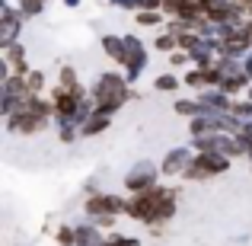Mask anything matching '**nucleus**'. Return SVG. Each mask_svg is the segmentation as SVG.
Listing matches in <instances>:
<instances>
[{"mask_svg":"<svg viewBox=\"0 0 252 246\" xmlns=\"http://www.w3.org/2000/svg\"><path fill=\"white\" fill-rule=\"evenodd\" d=\"M172 208H176V195L172 189H147L137 192L134 202H128V214L137 221H169Z\"/></svg>","mask_w":252,"mask_h":246,"instance_id":"1","label":"nucleus"},{"mask_svg":"<svg viewBox=\"0 0 252 246\" xmlns=\"http://www.w3.org/2000/svg\"><path fill=\"white\" fill-rule=\"evenodd\" d=\"M125 80L118 74H105V77H99V83H96V103H99V109L102 112H112V109H118V105L125 103Z\"/></svg>","mask_w":252,"mask_h":246,"instance_id":"2","label":"nucleus"},{"mask_svg":"<svg viewBox=\"0 0 252 246\" xmlns=\"http://www.w3.org/2000/svg\"><path fill=\"white\" fill-rule=\"evenodd\" d=\"M191 166H195V170H185L191 179H208V176H217V173L227 170V157H220V154H214V150H208V154H201Z\"/></svg>","mask_w":252,"mask_h":246,"instance_id":"3","label":"nucleus"},{"mask_svg":"<svg viewBox=\"0 0 252 246\" xmlns=\"http://www.w3.org/2000/svg\"><path fill=\"white\" fill-rule=\"evenodd\" d=\"M122 208H128V205L118 202V198H112V195H96V198H90V205H86V211H90L96 221H105V217H112Z\"/></svg>","mask_w":252,"mask_h":246,"instance_id":"4","label":"nucleus"},{"mask_svg":"<svg viewBox=\"0 0 252 246\" xmlns=\"http://www.w3.org/2000/svg\"><path fill=\"white\" fill-rule=\"evenodd\" d=\"M128 189L131 192H147L154 189V170H150V163H141L134 173L128 176Z\"/></svg>","mask_w":252,"mask_h":246,"instance_id":"5","label":"nucleus"},{"mask_svg":"<svg viewBox=\"0 0 252 246\" xmlns=\"http://www.w3.org/2000/svg\"><path fill=\"white\" fill-rule=\"evenodd\" d=\"M16 32H19V16L6 6V13H3V45H6V48L16 45Z\"/></svg>","mask_w":252,"mask_h":246,"instance_id":"6","label":"nucleus"},{"mask_svg":"<svg viewBox=\"0 0 252 246\" xmlns=\"http://www.w3.org/2000/svg\"><path fill=\"white\" fill-rule=\"evenodd\" d=\"M6 61H10L13 74H23L26 77V61H23V48H19V45H10V48H6Z\"/></svg>","mask_w":252,"mask_h":246,"instance_id":"7","label":"nucleus"},{"mask_svg":"<svg viewBox=\"0 0 252 246\" xmlns=\"http://www.w3.org/2000/svg\"><path fill=\"white\" fill-rule=\"evenodd\" d=\"M185 166H191L189 154H185V150H172V154L166 157V163H163V170H166V173H179V170H185Z\"/></svg>","mask_w":252,"mask_h":246,"instance_id":"8","label":"nucleus"},{"mask_svg":"<svg viewBox=\"0 0 252 246\" xmlns=\"http://www.w3.org/2000/svg\"><path fill=\"white\" fill-rule=\"evenodd\" d=\"M105 125H109V112L99 109V112H93V118L83 125V135H96V131H102Z\"/></svg>","mask_w":252,"mask_h":246,"instance_id":"9","label":"nucleus"},{"mask_svg":"<svg viewBox=\"0 0 252 246\" xmlns=\"http://www.w3.org/2000/svg\"><path fill=\"white\" fill-rule=\"evenodd\" d=\"M38 90H42V74H29L26 77V99H35Z\"/></svg>","mask_w":252,"mask_h":246,"instance_id":"10","label":"nucleus"},{"mask_svg":"<svg viewBox=\"0 0 252 246\" xmlns=\"http://www.w3.org/2000/svg\"><path fill=\"white\" fill-rule=\"evenodd\" d=\"M160 13H154V10H141V13H137V23H141V26H154V23H160Z\"/></svg>","mask_w":252,"mask_h":246,"instance_id":"11","label":"nucleus"},{"mask_svg":"<svg viewBox=\"0 0 252 246\" xmlns=\"http://www.w3.org/2000/svg\"><path fill=\"white\" fill-rule=\"evenodd\" d=\"M176 45H179V35H172V32H169V35H160V38H157V48H163V51L176 48Z\"/></svg>","mask_w":252,"mask_h":246,"instance_id":"12","label":"nucleus"},{"mask_svg":"<svg viewBox=\"0 0 252 246\" xmlns=\"http://www.w3.org/2000/svg\"><path fill=\"white\" fill-rule=\"evenodd\" d=\"M105 246H137V240H131V237H112Z\"/></svg>","mask_w":252,"mask_h":246,"instance_id":"13","label":"nucleus"},{"mask_svg":"<svg viewBox=\"0 0 252 246\" xmlns=\"http://www.w3.org/2000/svg\"><path fill=\"white\" fill-rule=\"evenodd\" d=\"M157 86H160V90H176L179 80H176V77H160V80H157Z\"/></svg>","mask_w":252,"mask_h":246,"instance_id":"14","label":"nucleus"},{"mask_svg":"<svg viewBox=\"0 0 252 246\" xmlns=\"http://www.w3.org/2000/svg\"><path fill=\"white\" fill-rule=\"evenodd\" d=\"M246 138H252V131H249V135H246ZM249 154H252V141H249Z\"/></svg>","mask_w":252,"mask_h":246,"instance_id":"15","label":"nucleus"}]
</instances>
